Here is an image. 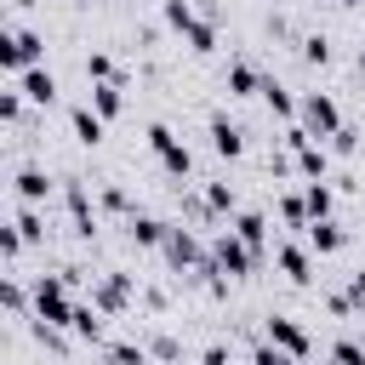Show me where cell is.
Here are the masks:
<instances>
[{
  "instance_id": "6da1fadb",
  "label": "cell",
  "mask_w": 365,
  "mask_h": 365,
  "mask_svg": "<svg viewBox=\"0 0 365 365\" xmlns=\"http://www.w3.org/2000/svg\"><path fill=\"white\" fill-rule=\"evenodd\" d=\"M40 63H46V34H34L23 23H6L0 29V68H6V80H17L23 68H40Z\"/></svg>"
},
{
  "instance_id": "7a4b0ae2",
  "label": "cell",
  "mask_w": 365,
  "mask_h": 365,
  "mask_svg": "<svg viewBox=\"0 0 365 365\" xmlns=\"http://www.w3.org/2000/svg\"><path fill=\"white\" fill-rule=\"evenodd\" d=\"M74 308H80V302H74V285H68L63 274H40V279H34V319L68 331V325H74Z\"/></svg>"
},
{
  "instance_id": "3957f363",
  "label": "cell",
  "mask_w": 365,
  "mask_h": 365,
  "mask_svg": "<svg viewBox=\"0 0 365 365\" xmlns=\"http://www.w3.org/2000/svg\"><path fill=\"white\" fill-rule=\"evenodd\" d=\"M143 291H137V274H125V268H108V274H91V302L108 314V319H120V314H131V302H137Z\"/></svg>"
},
{
  "instance_id": "277c9868",
  "label": "cell",
  "mask_w": 365,
  "mask_h": 365,
  "mask_svg": "<svg viewBox=\"0 0 365 365\" xmlns=\"http://www.w3.org/2000/svg\"><path fill=\"white\" fill-rule=\"evenodd\" d=\"M211 257H217V268H222L228 279H251V274H257V262H262V257H257L234 228H217V234H211Z\"/></svg>"
},
{
  "instance_id": "5b68a950",
  "label": "cell",
  "mask_w": 365,
  "mask_h": 365,
  "mask_svg": "<svg viewBox=\"0 0 365 365\" xmlns=\"http://www.w3.org/2000/svg\"><path fill=\"white\" fill-rule=\"evenodd\" d=\"M297 120H302V125H308V131H314L319 143H325L331 131H342V125H348L331 91H302V97H297Z\"/></svg>"
},
{
  "instance_id": "8992f818",
  "label": "cell",
  "mask_w": 365,
  "mask_h": 365,
  "mask_svg": "<svg viewBox=\"0 0 365 365\" xmlns=\"http://www.w3.org/2000/svg\"><path fill=\"white\" fill-rule=\"evenodd\" d=\"M160 257L171 262V274H194L205 257H211V245L194 234V228H182V222H171V234H165V245H160Z\"/></svg>"
},
{
  "instance_id": "52a82bcc",
  "label": "cell",
  "mask_w": 365,
  "mask_h": 365,
  "mask_svg": "<svg viewBox=\"0 0 365 365\" xmlns=\"http://www.w3.org/2000/svg\"><path fill=\"white\" fill-rule=\"evenodd\" d=\"M63 205H68V228H74V240H97L103 217H97V205H91V194H86V182H80V177H68V182H63Z\"/></svg>"
},
{
  "instance_id": "ba28073f",
  "label": "cell",
  "mask_w": 365,
  "mask_h": 365,
  "mask_svg": "<svg viewBox=\"0 0 365 365\" xmlns=\"http://www.w3.org/2000/svg\"><path fill=\"white\" fill-rule=\"evenodd\" d=\"M262 336H268V342H279V348H285V354H297V359H308V354H314L308 325H302V319H291V314H268V319H262Z\"/></svg>"
},
{
  "instance_id": "9c48e42d",
  "label": "cell",
  "mask_w": 365,
  "mask_h": 365,
  "mask_svg": "<svg viewBox=\"0 0 365 365\" xmlns=\"http://www.w3.org/2000/svg\"><path fill=\"white\" fill-rule=\"evenodd\" d=\"M274 262H279V274L291 279V285H314V251H308V240L297 245V240H279L274 245Z\"/></svg>"
},
{
  "instance_id": "30bf717a",
  "label": "cell",
  "mask_w": 365,
  "mask_h": 365,
  "mask_svg": "<svg viewBox=\"0 0 365 365\" xmlns=\"http://www.w3.org/2000/svg\"><path fill=\"white\" fill-rule=\"evenodd\" d=\"M165 234H171V222H165V217H148V211H131V217H125V240H131L137 251H160V245H165Z\"/></svg>"
},
{
  "instance_id": "8fae6325",
  "label": "cell",
  "mask_w": 365,
  "mask_h": 365,
  "mask_svg": "<svg viewBox=\"0 0 365 365\" xmlns=\"http://www.w3.org/2000/svg\"><path fill=\"white\" fill-rule=\"evenodd\" d=\"M302 240H308V251H314V257H336V251L348 245V228H342L336 217H314V222L302 228Z\"/></svg>"
},
{
  "instance_id": "7c38bea8",
  "label": "cell",
  "mask_w": 365,
  "mask_h": 365,
  "mask_svg": "<svg viewBox=\"0 0 365 365\" xmlns=\"http://www.w3.org/2000/svg\"><path fill=\"white\" fill-rule=\"evenodd\" d=\"M291 154H297V177H302V182H319V177H331V143L308 137V143H297Z\"/></svg>"
},
{
  "instance_id": "4fadbf2b",
  "label": "cell",
  "mask_w": 365,
  "mask_h": 365,
  "mask_svg": "<svg viewBox=\"0 0 365 365\" xmlns=\"http://www.w3.org/2000/svg\"><path fill=\"white\" fill-rule=\"evenodd\" d=\"M11 194H17L23 205H46V200H51V177H46V165H17V171H11Z\"/></svg>"
},
{
  "instance_id": "5bb4252c",
  "label": "cell",
  "mask_w": 365,
  "mask_h": 365,
  "mask_svg": "<svg viewBox=\"0 0 365 365\" xmlns=\"http://www.w3.org/2000/svg\"><path fill=\"white\" fill-rule=\"evenodd\" d=\"M211 154H222V160H245V125H234L228 114H211Z\"/></svg>"
},
{
  "instance_id": "9a60e30c",
  "label": "cell",
  "mask_w": 365,
  "mask_h": 365,
  "mask_svg": "<svg viewBox=\"0 0 365 365\" xmlns=\"http://www.w3.org/2000/svg\"><path fill=\"white\" fill-rule=\"evenodd\" d=\"M200 194H205V205H211V217H217V222H234V217H240V188H234L228 177L200 182Z\"/></svg>"
},
{
  "instance_id": "2e32d148",
  "label": "cell",
  "mask_w": 365,
  "mask_h": 365,
  "mask_svg": "<svg viewBox=\"0 0 365 365\" xmlns=\"http://www.w3.org/2000/svg\"><path fill=\"white\" fill-rule=\"evenodd\" d=\"M228 228H234V234H240V240H245L257 257H268V240H274V228H268V211H257V205H251V211H240Z\"/></svg>"
},
{
  "instance_id": "e0dca14e",
  "label": "cell",
  "mask_w": 365,
  "mask_h": 365,
  "mask_svg": "<svg viewBox=\"0 0 365 365\" xmlns=\"http://www.w3.org/2000/svg\"><path fill=\"white\" fill-rule=\"evenodd\" d=\"M68 331H74L80 342H91V348H103V342H108V314H103V308H97L91 297H86V302L74 308V325H68Z\"/></svg>"
},
{
  "instance_id": "ac0fdd59",
  "label": "cell",
  "mask_w": 365,
  "mask_h": 365,
  "mask_svg": "<svg viewBox=\"0 0 365 365\" xmlns=\"http://www.w3.org/2000/svg\"><path fill=\"white\" fill-rule=\"evenodd\" d=\"M222 86H228V97H257V91H262V68H257L251 57H234V63L222 68Z\"/></svg>"
},
{
  "instance_id": "d6986e66",
  "label": "cell",
  "mask_w": 365,
  "mask_h": 365,
  "mask_svg": "<svg viewBox=\"0 0 365 365\" xmlns=\"http://www.w3.org/2000/svg\"><path fill=\"white\" fill-rule=\"evenodd\" d=\"M17 86H23V97H29L34 108H51V103H57V74H51L46 63H40V68H23Z\"/></svg>"
},
{
  "instance_id": "ffe728a7",
  "label": "cell",
  "mask_w": 365,
  "mask_h": 365,
  "mask_svg": "<svg viewBox=\"0 0 365 365\" xmlns=\"http://www.w3.org/2000/svg\"><path fill=\"white\" fill-rule=\"evenodd\" d=\"M68 125H74V143H80V148H97L103 131H108V120H103L91 103H74V108H68Z\"/></svg>"
},
{
  "instance_id": "44dd1931",
  "label": "cell",
  "mask_w": 365,
  "mask_h": 365,
  "mask_svg": "<svg viewBox=\"0 0 365 365\" xmlns=\"http://www.w3.org/2000/svg\"><path fill=\"white\" fill-rule=\"evenodd\" d=\"M86 103H91L103 120H120V114H125V80H97V86L86 91Z\"/></svg>"
},
{
  "instance_id": "7402d4cb",
  "label": "cell",
  "mask_w": 365,
  "mask_h": 365,
  "mask_svg": "<svg viewBox=\"0 0 365 365\" xmlns=\"http://www.w3.org/2000/svg\"><path fill=\"white\" fill-rule=\"evenodd\" d=\"M257 97L268 103V114H274V120H285V125L297 120V97H291V86H279L274 74H262V91H257Z\"/></svg>"
},
{
  "instance_id": "603a6c76",
  "label": "cell",
  "mask_w": 365,
  "mask_h": 365,
  "mask_svg": "<svg viewBox=\"0 0 365 365\" xmlns=\"http://www.w3.org/2000/svg\"><path fill=\"white\" fill-rule=\"evenodd\" d=\"M11 228H17V240H23V245H46V211H40V205H23V200H17Z\"/></svg>"
},
{
  "instance_id": "cb8c5ba5",
  "label": "cell",
  "mask_w": 365,
  "mask_h": 365,
  "mask_svg": "<svg viewBox=\"0 0 365 365\" xmlns=\"http://www.w3.org/2000/svg\"><path fill=\"white\" fill-rule=\"evenodd\" d=\"M103 359H108V365H154L148 342H131V336H120V342H103Z\"/></svg>"
},
{
  "instance_id": "d4e9b609",
  "label": "cell",
  "mask_w": 365,
  "mask_h": 365,
  "mask_svg": "<svg viewBox=\"0 0 365 365\" xmlns=\"http://www.w3.org/2000/svg\"><path fill=\"white\" fill-rule=\"evenodd\" d=\"M302 200H308V217H336V188H331V177L302 182Z\"/></svg>"
},
{
  "instance_id": "484cf974",
  "label": "cell",
  "mask_w": 365,
  "mask_h": 365,
  "mask_svg": "<svg viewBox=\"0 0 365 365\" xmlns=\"http://www.w3.org/2000/svg\"><path fill=\"white\" fill-rule=\"evenodd\" d=\"M274 211H279V222H285V228H308V222H314V217H308V200H302L297 188H285V194L274 200Z\"/></svg>"
},
{
  "instance_id": "4316f807",
  "label": "cell",
  "mask_w": 365,
  "mask_h": 365,
  "mask_svg": "<svg viewBox=\"0 0 365 365\" xmlns=\"http://www.w3.org/2000/svg\"><path fill=\"white\" fill-rule=\"evenodd\" d=\"M182 46H188L194 57H211V51H217V23H211V17H200V23L182 34Z\"/></svg>"
},
{
  "instance_id": "83f0119b",
  "label": "cell",
  "mask_w": 365,
  "mask_h": 365,
  "mask_svg": "<svg viewBox=\"0 0 365 365\" xmlns=\"http://www.w3.org/2000/svg\"><path fill=\"white\" fill-rule=\"evenodd\" d=\"M143 342H148V354H154V365H177V359H182V342H177L171 331H148Z\"/></svg>"
},
{
  "instance_id": "f1b7e54d",
  "label": "cell",
  "mask_w": 365,
  "mask_h": 365,
  "mask_svg": "<svg viewBox=\"0 0 365 365\" xmlns=\"http://www.w3.org/2000/svg\"><path fill=\"white\" fill-rule=\"evenodd\" d=\"M97 211H108V217H131L137 205H131V194H125L120 182H103V194H97Z\"/></svg>"
},
{
  "instance_id": "f546056e",
  "label": "cell",
  "mask_w": 365,
  "mask_h": 365,
  "mask_svg": "<svg viewBox=\"0 0 365 365\" xmlns=\"http://www.w3.org/2000/svg\"><path fill=\"white\" fill-rule=\"evenodd\" d=\"M160 17H165V29H177V34H188V29L200 23V11H194L188 0H165V6H160Z\"/></svg>"
},
{
  "instance_id": "4dcf8cb0",
  "label": "cell",
  "mask_w": 365,
  "mask_h": 365,
  "mask_svg": "<svg viewBox=\"0 0 365 365\" xmlns=\"http://www.w3.org/2000/svg\"><path fill=\"white\" fill-rule=\"evenodd\" d=\"M336 51H331V34H302V63L308 68H325Z\"/></svg>"
},
{
  "instance_id": "1f68e13d",
  "label": "cell",
  "mask_w": 365,
  "mask_h": 365,
  "mask_svg": "<svg viewBox=\"0 0 365 365\" xmlns=\"http://www.w3.org/2000/svg\"><path fill=\"white\" fill-rule=\"evenodd\" d=\"M251 365H302V359H297V354H285L279 342H268V336H262V342H251Z\"/></svg>"
},
{
  "instance_id": "d6a6232c",
  "label": "cell",
  "mask_w": 365,
  "mask_h": 365,
  "mask_svg": "<svg viewBox=\"0 0 365 365\" xmlns=\"http://www.w3.org/2000/svg\"><path fill=\"white\" fill-rule=\"evenodd\" d=\"M325 359H336V365H365V336H336Z\"/></svg>"
},
{
  "instance_id": "836d02e7",
  "label": "cell",
  "mask_w": 365,
  "mask_h": 365,
  "mask_svg": "<svg viewBox=\"0 0 365 365\" xmlns=\"http://www.w3.org/2000/svg\"><path fill=\"white\" fill-rule=\"evenodd\" d=\"M97 80H120V68H114L108 51H86V86H97Z\"/></svg>"
},
{
  "instance_id": "e575fe53",
  "label": "cell",
  "mask_w": 365,
  "mask_h": 365,
  "mask_svg": "<svg viewBox=\"0 0 365 365\" xmlns=\"http://www.w3.org/2000/svg\"><path fill=\"white\" fill-rule=\"evenodd\" d=\"M325 143H331V154H342V160H348V154H359V131H354V125H342V131H331Z\"/></svg>"
},
{
  "instance_id": "d590c367",
  "label": "cell",
  "mask_w": 365,
  "mask_h": 365,
  "mask_svg": "<svg viewBox=\"0 0 365 365\" xmlns=\"http://www.w3.org/2000/svg\"><path fill=\"white\" fill-rule=\"evenodd\" d=\"M200 365H234V348L228 342H205L200 348Z\"/></svg>"
},
{
  "instance_id": "8d00e7d4",
  "label": "cell",
  "mask_w": 365,
  "mask_h": 365,
  "mask_svg": "<svg viewBox=\"0 0 365 365\" xmlns=\"http://www.w3.org/2000/svg\"><path fill=\"white\" fill-rule=\"evenodd\" d=\"M342 291H348V297H354V302H359V308H365V268H354V274H348V285H342Z\"/></svg>"
},
{
  "instance_id": "74e56055",
  "label": "cell",
  "mask_w": 365,
  "mask_h": 365,
  "mask_svg": "<svg viewBox=\"0 0 365 365\" xmlns=\"http://www.w3.org/2000/svg\"><path fill=\"white\" fill-rule=\"evenodd\" d=\"M143 308H148V314H165V291L148 285V291H143Z\"/></svg>"
},
{
  "instance_id": "f35d334b",
  "label": "cell",
  "mask_w": 365,
  "mask_h": 365,
  "mask_svg": "<svg viewBox=\"0 0 365 365\" xmlns=\"http://www.w3.org/2000/svg\"><path fill=\"white\" fill-rule=\"evenodd\" d=\"M6 6H11V11H34L40 0H6Z\"/></svg>"
},
{
  "instance_id": "ab89813d",
  "label": "cell",
  "mask_w": 365,
  "mask_h": 365,
  "mask_svg": "<svg viewBox=\"0 0 365 365\" xmlns=\"http://www.w3.org/2000/svg\"><path fill=\"white\" fill-rule=\"evenodd\" d=\"M354 74H365V51H354Z\"/></svg>"
}]
</instances>
